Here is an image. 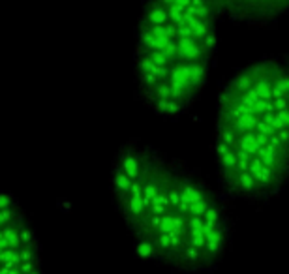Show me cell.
Wrapping results in <instances>:
<instances>
[{
  "label": "cell",
  "instance_id": "obj_3",
  "mask_svg": "<svg viewBox=\"0 0 289 274\" xmlns=\"http://www.w3.org/2000/svg\"><path fill=\"white\" fill-rule=\"evenodd\" d=\"M218 17L205 0H144L133 51L143 104L162 119L195 105L214 66Z\"/></svg>",
  "mask_w": 289,
  "mask_h": 274
},
{
  "label": "cell",
  "instance_id": "obj_2",
  "mask_svg": "<svg viewBox=\"0 0 289 274\" xmlns=\"http://www.w3.org/2000/svg\"><path fill=\"white\" fill-rule=\"evenodd\" d=\"M214 166L226 197L267 203L289 182V57L246 64L218 94Z\"/></svg>",
  "mask_w": 289,
  "mask_h": 274
},
{
  "label": "cell",
  "instance_id": "obj_5",
  "mask_svg": "<svg viewBox=\"0 0 289 274\" xmlns=\"http://www.w3.org/2000/svg\"><path fill=\"white\" fill-rule=\"evenodd\" d=\"M218 19L263 28L289 15V0H205Z\"/></svg>",
  "mask_w": 289,
  "mask_h": 274
},
{
  "label": "cell",
  "instance_id": "obj_4",
  "mask_svg": "<svg viewBox=\"0 0 289 274\" xmlns=\"http://www.w3.org/2000/svg\"><path fill=\"white\" fill-rule=\"evenodd\" d=\"M0 274H43L36 233L8 191H0Z\"/></svg>",
  "mask_w": 289,
  "mask_h": 274
},
{
  "label": "cell",
  "instance_id": "obj_1",
  "mask_svg": "<svg viewBox=\"0 0 289 274\" xmlns=\"http://www.w3.org/2000/svg\"><path fill=\"white\" fill-rule=\"evenodd\" d=\"M109 182L139 257L177 273L212 271L224 259L233 237L224 195L186 162L128 141Z\"/></svg>",
  "mask_w": 289,
  "mask_h": 274
}]
</instances>
